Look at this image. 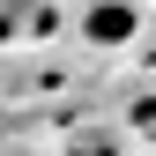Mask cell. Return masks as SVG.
I'll use <instances>...</instances> for the list:
<instances>
[{
  "label": "cell",
  "mask_w": 156,
  "mask_h": 156,
  "mask_svg": "<svg viewBox=\"0 0 156 156\" xmlns=\"http://www.w3.org/2000/svg\"><path fill=\"white\" fill-rule=\"evenodd\" d=\"M82 37H89V45H126V37H134V8H126V0L89 8V15H82Z\"/></svg>",
  "instance_id": "6da1fadb"
}]
</instances>
